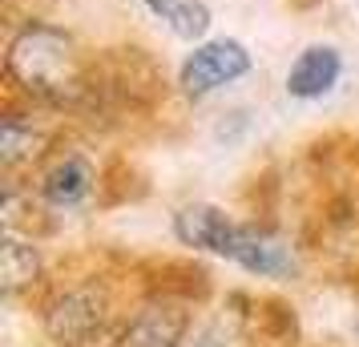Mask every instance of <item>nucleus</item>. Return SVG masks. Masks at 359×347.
I'll list each match as a JSON object with an SVG mask.
<instances>
[{"label": "nucleus", "instance_id": "9b49d317", "mask_svg": "<svg viewBox=\"0 0 359 347\" xmlns=\"http://www.w3.org/2000/svg\"><path fill=\"white\" fill-rule=\"evenodd\" d=\"M49 149V133L36 121H25L20 114H8L0 125V162L8 174H17L20 165H33Z\"/></svg>", "mask_w": 359, "mask_h": 347}, {"label": "nucleus", "instance_id": "4468645a", "mask_svg": "<svg viewBox=\"0 0 359 347\" xmlns=\"http://www.w3.org/2000/svg\"><path fill=\"white\" fill-rule=\"evenodd\" d=\"M194 347H230V343L222 339V335H206V339H202V343H194Z\"/></svg>", "mask_w": 359, "mask_h": 347}, {"label": "nucleus", "instance_id": "6e6552de", "mask_svg": "<svg viewBox=\"0 0 359 347\" xmlns=\"http://www.w3.org/2000/svg\"><path fill=\"white\" fill-rule=\"evenodd\" d=\"M93 186H97L93 165L85 162L81 154H65V158H57V162L41 174L36 194L49 202V206H81V202L93 194Z\"/></svg>", "mask_w": 359, "mask_h": 347}, {"label": "nucleus", "instance_id": "423d86ee", "mask_svg": "<svg viewBox=\"0 0 359 347\" xmlns=\"http://www.w3.org/2000/svg\"><path fill=\"white\" fill-rule=\"evenodd\" d=\"M149 299H178V303H202L210 295V271L194 259H154L142 266Z\"/></svg>", "mask_w": 359, "mask_h": 347}, {"label": "nucleus", "instance_id": "20e7f679", "mask_svg": "<svg viewBox=\"0 0 359 347\" xmlns=\"http://www.w3.org/2000/svg\"><path fill=\"white\" fill-rule=\"evenodd\" d=\"M190 331V311L178 299H149L142 311L126 319L114 335V347H182Z\"/></svg>", "mask_w": 359, "mask_h": 347}, {"label": "nucleus", "instance_id": "0eeeda50", "mask_svg": "<svg viewBox=\"0 0 359 347\" xmlns=\"http://www.w3.org/2000/svg\"><path fill=\"white\" fill-rule=\"evenodd\" d=\"M174 234H178L186 247L194 250H214V254H230V243H234V234H238V222L230 215H222L218 206H186L178 210L174 218Z\"/></svg>", "mask_w": 359, "mask_h": 347}, {"label": "nucleus", "instance_id": "f257e3e1", "mask_svg": "<svg viewBox=\"0 0 359 347\" xmlns=\"http://www.w3.org/2000/svg\"><path fill=\"white\" fill-rule=\"evenodd\" d=\"M4 73H8V85L25 93L33 105L89 114L93 61H85L77 41L57 25H45V20L20 25L17 36L8 41Z\"/></svg>", "mask_w": 359, "mask_h": 347}, {"label": "nucleus", "instance_id": "1a4fd4ad", "mask_svg": "<svg viewBox=\"0 0 359 347\" xmlns=\"http://www.w3.org/2000/svg\"><path fill=\"white\" fill-rule=\"evenodd\" d=\"M343 73V57L331 45H311V49L299 53V61L291 65V73H287V93L291 97H323V93H331L335 89V81H339Z\"/></svg>", "mask_w": 359, "mask_h": 347}, {"label": "nucleus", "instance_id": "f03ea898", "mask_svg": "<svg viewBox=\"0 0 359 347\" xmlns=\"http://www.w3.org/2000/svg\"><path fill=\"white\" fill-rule=\"evenodd\" d=\"M109 323V295L81 283V287H69L45 307V335L57 347H89Z\"/></svg>", "mask_w": 359, "mask_h": 347}, {"label": "nucleus", "instance_id": "9d476101", "mask_svg": "<svg viewBox=\"0 0 359 347\" xmlns=\"http://www.w3.org/2000/svg\"><path fill=\"white\" fill-rule=\"evenodd\" d=\"M41 279H45V259H41L36 243L20 238V234H8L4 238V254H0V291L8 299H17L25 291L41 287Z\"/></svg>", "mask_w": 359, "mask_h": 347}, {"label": "nucleus", "instance_id": "2eb2a0df", "mask_svg": "<svg viewBox=\"0 0 359 347\" xmlns=\"http://www.w3.org/2000/svg\"><path fill=\"white\" fill-rule=\"evenodd\" d=\"M355 327H359V323H355Z\"/></svg>", "mask_w": 359, "mask_h": 347}, {"label": "nucleus", "instance_id": "39448f33", "mask_svg": "<svg viewBox=\"0 0 359 347\" xmlns=\"http://www.w3.org/2000/svg\"><path fill=\"white\" fill-rule=\"evenodd\" d=\"M226 259L250 275H262V279H283L294 271V254L283 238H275L266 226H243V222H238V234L230 243Z\"/></svg>", "mask_w": 359, "mask_h": 347}, {"label": "nucleus", "instance_id": "f8f14e48", "mask_svg": "<svg viewBox=\"0 0 359 347\" xmlns=\"http://www.w3.org/2000/svg\"><path fill=\"white\" fill-rule=\"evenodd\" d=\"M250 319H255V327H259L262 339H266V343H275V347H294L299 339H303L299 311H294L287 299H278V295L255 299V311H250Z\"/></svg>", "mask_w": 359, "mask_h": 347}, {"label": "nucleus", "instance_id": "ddd939ff", "mask_svg": "<svg viewBox=\"0 0 359 347\" xmlns=\"http://www.w3.org/2000/svg\"><path fill=\"white\" fill-rule=\"evenodd\" d=\"M154 17H162L182 41H198L210 29V8L202 0H142Z\"/></svg>", "mask_w": 359, "mask_h": 347}, {"label": "nucleus", "instance_id": "7ed1b4c3", "mask_svg": "<svg viewBox=\"0 0 359 347\" xmlns=\"http://www.w3.org/2000/svg\"><path fill=\"white\" fill-rule=\"evenodd\" d=\"M246 73H250V53L238 41H206V45H198L186 57V65H182V89L190 97H206V93L238 81Z\"/></svg>", "mask_w": 359, "mask_h": 347}]
</instances>
